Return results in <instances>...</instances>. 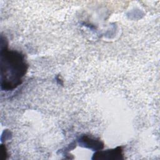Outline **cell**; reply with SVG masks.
Segmentation results:
<instances>
[{"label":"cell","instance_id":"obj_1","mask_svg":"<svg viewBox=\"0 0 160 160\" xmlns=\"http://www.w3.org/2000/svg\"><path fill=\"white\" fill-rule=\"evenodd\" d=\"M1 88L11 91L22 82L27 72L28 64L21 52L8 49V42L1 37Z\"/></svg>","mask_w":160,"mask_h":160},{"label":"cell","instance_id":"obj_2","mask_svg":"<svg viewBox=\"0 0 160 160\" xmlns=\"http://www.w3.org/2000/svg\"><path fill=\"white\" fill-rule=\"evenodd\" d=\"M92 159L102 160H121L124 159L123 149L121 146H118L112 149L105 151H97L92 158Z\"/></svg>","mask_w":160,"mask_h":160},{"label":"cell","instance_id":"obj_3","mask_svg":"<svg viewBox=\"0 0 160 160\" xmlns=\"http://www.w3.org/2000/svg\"><path fill=\"white\" fill-rule=\"evenodd\" d=\"M79 144L93 151H99L104 148V143L99 139H94L87 135H83L79 140Z\"/></svg>","mask_w":160,"mask_h":160}]
</instances>
